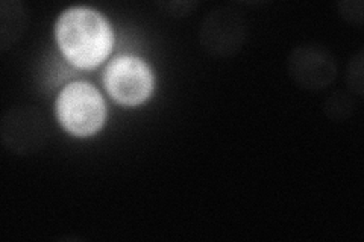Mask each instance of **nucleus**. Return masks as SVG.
I'll list each match as a JSON object with an SVG mask.
<instances>
[{"instance_id": "nucleus-1", "label": "nucleus", "mask_w": 364, "mask_h": 242, "mask_svg": "<svg viewBox=\"0 0 364 242\" xmlns=\"http://www.w3.org/2000/svg\"><path fill=\"white\" fill-rule=\"evenodd\" d=\"M56 40L67 60L81 68L97 67L112 48L108 21L88 8L65 11L56 23Z\"/></svg>"}, {"instance_id": "nucleus-2", "label": "nucleus", "mask_w": 364, "mask_h": 242, "mask_svg": "<svg viewBox=\"0 0 364 242\" xmlns=\"http://www.w3.org/2000/svg\"><path fill=\"white\" fill-rule=\"evenodd\" d=\"M56 111L64 128L75 135L96 133L105 121V103L99 91L85 82L67 85L58 97Z\"/></svg>"}, {"instance_id": "nucleus-3", "label": "nucleus", "mask_w": 364, "mask_h": 242, "mask_svg": "<svg viewBox=\"0 0 364 242\" xmlns=\"http://www.w3.org/2000/svg\"><path fill=\"white\" fill-rule=\"evenodd\" d=\"M108 93L123 105H140L151 96L154 76L151 68L139 57L122 56L114 60L105 72Z\"/></svg>"}, {"instance_id": "nucleus-4", "label": "nucleus", "mask_w": 364, "mask_h": 242, "mask_svg": "<svg viewBox=\"0 0 364 242\" xmlns=\"http://www.w3.org/2000/svg\"><path fill=\"white\" fill-rule=\"evenodd\" d=\"M2 143L16 155H32L44 147L49 138L48 120L37 108L9 109L2 119Z\"/></svg>"}, {"instance_id": "nucleus-5", "label": "nucleus", "mask_w": 364, "mask_h": 242, "mask_svg": "<svg viewBox=\"0 0 364 242\" xmlns=\"http://www.w3.org/2000/svg\"><path fill=\"white\" fill-rule=\"evenodd\" d=\"M287 65L290 77L305 89H323L337 77L336 57L322 45H299L290 53Z\"/></svg>"}, {"instance_id": "nucleus-6", "label": "nucleus", "mask_w": 364, "mask_h": 242, "mask_svg": "<svg viewBox=\"0 0 364 242\" xmlns=\"http://www.w3.org/2000/svg\"><path fill=\"white\" fill-rule=\"evenodd\" d=\"M246 35L245 18L231 8H219L205 17L200 43L205 50L215 56L228 57L243 48Z\"/></svg>"}, {"instance_id": "nucleus-7", "label": "nucleus", "mask_w": 364, "mask_h": 242, "mask_svg": "<svg viewBox=\"0 0 364 242\" xmlns=\"http://www.w3.org/2000/svg\"><path fill=\"white\" fill-rule=\"evenodd\" d=\"M346 84L354 94H363V52H358L350 61L346 73Z\"/></svg>"}, {"instance_id": "nucleus-8", "label": "nucleus", "mask_w": 364, "mask_h": 242, "mask_svg": "<svg viewBox=\"0 0 364 242\" xmlns=\"http://www.w3.org/2000/svg\"><path fill=\"white\" fill-rule=\"evenodd\" d=\"M349 96H345L343 93H336L333 96V99H329V101L326 103V115L329 119L333 120H343L346 119L343 111L346 109L350 114V109L354 108V103H352L349 99Z\"/></svg>"}]
</instances>
